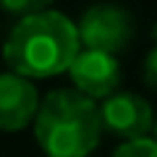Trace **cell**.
<instances>
[{
  "label": "cell",
  "instance_id": "obj_2",
  "mask_svg": "<svg viewBox=\"0 0 157 157\" xmlns=\"http://www.w3.org/2000/svg\"><path fill=\"white\" fill-rule=\"evenodd\" d=\"M34 139L47 157H86L102 136L100 105L76 89H52L34 118Z\"/></svg>",
  "mask_w": 157,
  "mask_h": 157
},
{
  "label": "cell",
  "instance_id": "obj_7",
  "mask_svg": "<svg viewBox=\"0 0 157 157\" xmlns=\"http://www.w3.org/2000/svg\"><path fill=\"white\" fill-rule=\"evenodd\" d=\"M52 3L55 0H0V8L16 18H24V16H32V13L50 11Z\"/></svg>",
  "mask_w": 157,
  "mask_h": 157
},
{
  "label": "cell",
  "instance_id": "obj_4",
  "mask_svg": "<svg viewBox=\"0 0 157 157\" xmlns=\"http://www.w3.org/2000/svg\"><path fill=\"white\" fill-rule=\"evenodd\" d=\"M100 115H102V128L123 141L149 136L157 118L152 113L149 102L134 92H115L113 97L102 100Z\"/></svg>",
  "mask_w": 157,
  "mask_h": 157
},
{
  "label": "cell",
  "instance_id": "obj_5",
  "mask_svg": "<svg viewBox=\"0 0 157 157\" xmlns=\"http://www.w3.org/2000/svg\"><path fill=\"white\" fill-rule=\"evenodd\" d=\"M68 73H71L73 89L86 94L94 102L113 97L121 86V78H123L118 58L100 50H81Z\"/></svg>",
  "mask_w": 157,
  "mask_h": 157
},
{
  "label": "cell",
  "instance_id": "obj_8",
  "mask_svg": "<svg viewBox=\"0 0 157 157\" xmlns=\"http://www.w3.org/2000/svg\"><path fill=\"white\" fill-rule=\"evenodd\" d=\"M113 157H157V141L152 136L123 141V144H118V149L113 152Z\"/></svg>",
  "mask_w": 157,
  "mask_h": 157
},
{
  "label": "cell",
  "instance_id": "obj_10",
  "mask_svg": "<svg viewBox=\"0 0 157 157\" xmlns=\"http://www.w3.org/2000/svg\"><path fill=\"white\" fill-rule=\"evenodd\" d=\"M152 139L157 141V118H155V128H152Z\"/></svg>",
  "mask_w": 157,
  "mask_h": 157
},
{
  "label": "cell",
  "instance_id": "obj_3",
  "mask_svg": "<svg viewBox=\"0 0 157 157\" xmlns=\"http://www.w3.org/2000/svg\"><path fill=\"white\" fill-rule=\"evenodd\" d=\"M136 34V24L131 11L115 3H94L81 13L78 37L84 50H100L118 55L131 45Z\"/></svg>",
  "mask_w": 157,
  "mask_h": 157
},
{
  "label": "cell",
  "instance_id": "obj_1",
  "mask_svg": "<svg viewBox=\"0 0 157 157\" xmlns=\"http://www.w3.org/2000/svg\"><path fill=\"white\" fill-rule=\"evenodd\" d=\"M81 50L78 24L50 8L13 24L3 42V60L13 73L26 78H50L71 71Z\"/></svg>",
  "mask_w": 157,
  "mask_h": 157
},
{
  "label": "cell",
  "instance_id": "obj_6",
  "mask_svg": "<svg viewBox=\"0 0 157 157\" xmlns=\"http://www.w3.org/2000/svg\"><path fill=\"white\" fill-rule=\"evenodd\" d=\"M39 92L32 78L21 73L6 71L0 73V131H21L39 113Z\"/></svg>",
  "mask_w": 157,
  "mask_h": 157
},
{
  "label": "cell",
  "instance_id": "obj_9",
  "mask_svg": "<svg viewBox=\"0 0 157 157\" xmlns=\"http://www.w3.org/2000/svg\"><path fill=\"white\" fill-rule=\"evenodd\" d=\"M144 84L157 92V42L152 45V50L147 52V60H144Z\"/></svg>",
  "mask_w": 157,
  "mask_h": 157
}]
</instances>
